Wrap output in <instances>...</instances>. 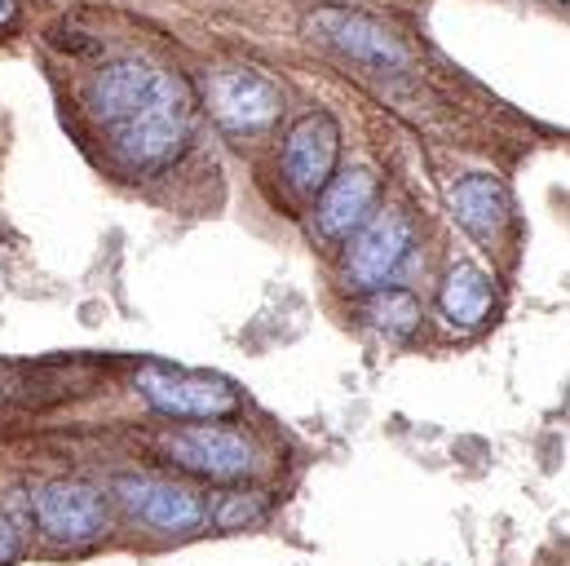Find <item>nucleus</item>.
I'll use <instances>...</instances> for the list:
<instances>
[{"label": "nucleus", "instance_id": "7", "mask_svg": "<svg viewBox=\"0 0 570 566\" xmlns=\"http://www.w3.org/2000/svg\"><path fill=\"white\" fill-rule=\"evenodd\" d=\"M168 456L199 474V478H244L253 469V442L235 429H222V424H190V429H177L168 442Z\"/></svg>", "mask_w": 570, "mask_h": 566}, {"label": "nucleus", "instance_id": "9", "mask_svg": "<svg viewBox=\"0 0 570 566\" xmlns=\"http://www.w3.org/2000/svg\"><path fill=\"white\" fill-rule=\"evenodd\" d=\"M116 496L125 500V509L134 518H142L155 531H195L208 518V509L195 491H186L177 482H164V478H120Z\"/></svg>", "mask_w": 570, "mask_h": 566}, {"label": "nucleus", "instance_id": "15", "mask_svg": "<svg viewBox=\"0 0 570 566\" xmlns=\"http://www.w3.org/2000/svg\"><path fill=\"white\" fill-rule=\"evenodd\" d=\"M266 518V500L262 496H226L217 509H213V523L222 531H239V527H253Z\"/></svg>", "mask_w": 570, "mask_h": 566}, {"label": "nucleus", "instance_id": "1", "mask_svg": "<svg viewBox=\"0 0 570 566\" xmlns=\"http://www.w3.org/2000/svg\"><path fill=\"white\" fill-rule=\"evenodd\" d=\"M190 129H195V94L181 76L173 71H155L146 98L134 107V116L125 125H116V138H120V150L134 168H164L173 164L186 142H190Z\"/></svg>", "mask_w": 570, "mask_h": 566}, {"label": "nucleus", "instance_id": "10", "mask_svg": "<svg viewBox=\"0 0 570 566\" xmlns=\"http://www.w3.org/2000/svg\"><path fill=\"white\" fill-rule=\"evenodd\" d=\"M376 208V177L367 168H345L341 177H332L323 186V199H318V231L327 240H350Z\"/></svg>", "mask_w": 570, "mask_h": 566}, {"label": "nucleus", "instance_id": "2", "mask_svg": "<svg viewBox=\"0 0 570 566\" xmlns=\"http://www.w3.org/2000/svg\"><path fill=\"white\" fill-rule=\"evenodd\" d=\"M305 27H309V36H318L327 49H336L341 58H350L363 71L399 76V71L412 67V53L399 40V31L385 27L372 13H358V9H314Z\"/></svg>", "mask_w": 570, "mask_h": 566}, {"label": "nucleus", "instance_id": "4", "mask_svg": "<svg viewBox=\"0 0 570 566\" xmlns=\"http://www.w3.org/2000/svg\"><path fill=\"white\" fill-rule=\"evenodd\" d=\"M138 390L155 412L181 417V421H217L239 408V390L208 372H173L150 363L138 372Z\"/></svg>", "mask_w": 570, "mask_h": 566}, {"label": "nucleus", "instance_id": "13", "mask_svg": "<svg viewBox=\"0 0 570 566\" xmlns=\"http://www.w3.org/2000/svg\"><path fill=\"white\" fill-rule=\"evenodd\" d=\"M491 280L487 271H478L473 262H460L446 271V283H442V314L451 328H478L487 314H491Z\"/></svg>", "mask_w": 570, "mask_h": 566}, {"label": "nucleus", "instance_id": "11", "mask_svg": "<svg viewBox=\"0 0 570 566\" xmlns=\"http://www.w3.org/2000/svg\"><path fill=\"white\" fill-rule=\"evenodd\" d=\"M150 80H155V71H150L146 62H134V58L111 62V67H102V71L89 80L85 107H89L94 120H102V125L116 129V125H125V120L134 116V107L146 98Z\"/></svg>", "mask_w": 570, "mask_h": 566}, {"label": "nucleus", "instance_id": "14", "mask_svg": "<svg viewBox=\"0 0 570 566\" xmlns=\"http://www.w3.org/2000/svg\"><path fill=\"white\" fill-rule=\"evenodd\" d=\"M367 319L390 332V336H407L421 328V301L407 292V287H381L372 301H367Z\"/></svg>", "mask_w": 570, "mask_h": 566}, {"label": "nucleus", "instance_id": "5", "mask_svg": "<svg viewBox=\"0 0 570 566\" xmlns=\"http://www.w3.org/2000/svg\"><path fill=\"white\" fill-rule=\"evenodd\" d=\"M36 527L58 545H89L107 531V505L85 482H45L36 491Z\"/></svg>", "mask_w": 570, "mask_h": 566}, {"label": "nucleus", "instance_id": "12", "mask_svg": "<svg viewBox=\"0 0 570 566\" xmlns=\"http://www.w3.org/2000/svg\"><path fill=\"white\" fill-rule=\"evenodd\" d=\"M451 208H455V222H460L473 240H482V244H491V240L509 226V195H504V186H500L495 177H487V173L460 177V182L451 186Z\"/></svg>", "mask_w": 570, "mask_h": 566}, {"label": "nucleus", "instance_id": "16", "mask_svg": "<svg viewBox=\"0 0 570 566\" xmlns=\"http://www.w3.org/2000/svg\"><path fill=\"white\" fill-rule=\"evenodd\" d=\"M13 558H18V531H13V527L0 518V566L13 563Z\"/></svg>", "mask_w": 570, "mask_h": 566}, {"label": "nucleus", "instance_id": "8", "mask_svg": "<svg viewBox=\"0 0 570 566\" xmlns=\"http://www.w3.org/2000/svg\"><path fill=\"white\" fill-rule=\"evenodd\" d=\"M336 155H341V129L327 111L296 120L284 142V177L292 182V191L318 195L336 173Z\"/></svg>", "mask_w": 570, "mask_h": 566}, {"label": "nucleus", "instance_id": "3", "mask_svg": "<svg viewBox=\"0 0 570 566\" xmlns=\"http://www.w3.org/2000/svg\"><path fill=\"white\" fill-rule=\"evenodd\" d=\"M208 107H213L217 125L230 138H253V134H266L279 120L284 94L257 67H226L208 80Z\"/></svg>", "mask_w": 570, "mask_h": 566}, {"label": "nucleus", "instance_id": "6", "mask_svg": "<svg viewBox=\"0 0 570 566\" xmlns=\"http://www.w3.org/2000/svg\"><path fill=\"white\" fill-rule=\"evenodd\" d=\"M407 248H412V217L403 208H385L358 226V240L345 257V275L358 287H381L399 271Z\"/></svg>", "mask_w": 570, "mask_h": 566}, {"label": "nucleus", "instance_id": "17", "mask_svg": "<svg viewBox=\"0 0 570 566\" xmlns=\"http://www.w3.org/2000/svg\"><path fill=\"white\" fill-rule=\"evenodd\" d=\"M13 18H18V0H0V31H4Z\"/></svg>", "mask_w": 570, "mask_h": 566}]
</instances>
